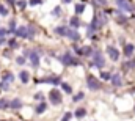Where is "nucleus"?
Listing matches in <instances>:
<instances>
[{
    "mask_svg": "<svg viewBox=\"0 0 135 121\" xmlns=\"http://www.w3.org/2000/svg\"><path fill=\"white\" fill-rule=\"evenodd\" d=\"M61 99H63V96H61V93L58 90H52L49 93V101L52 102V104H55V105H58L60 102H61Z\"/></svg>",
    "mask_w": 135,
    "mask_h": 121,
    "instance_id": "f257e3e1",
    "label": "nucleus"
},
{
    "mask_svg": "<svg viewBox=\"0 0 135 121\" xmlns=\"http://www.w3.org/2000/svg\"><path fill=\"white\" fill-rule=\"evenodd\" d=\"M13 82H14V76H13L11 72H6V74L3 76V80H2V83H0V88L8 90V88H9V83H13Z\"/></svg>",
    "mask_w": 135,
    "mask_h": 121,
    "instance_id": "f03ea898",
    "label": "nucleus"
},
{
    "mask_svg": "<svg viewBox=\"0 0 135 121\" xmlns=\"http://www.w3.org/2000/svg\"><path fill=\"white\" fill-rule=\"evenodd\" d=\"M93 64L98 66V68H102V66L105 64V60H104V57H102V54L99 50H96V52L93 54Z\"/></svg>",
    "mask_w": 135,
    "mask_h": 121,
    "instance_id": "7ed1b4c3",
    "label": "nucleus"
},
{
    "mask_svg": "<svg viewBox=\"0 0 135 121\" xmlns=\"http://www.w3.org/2000/svg\"><path fill=\"white\" fill-rule=\"evenodd\" d=\"M86 83H88V88H90V90H99V88H101L99 80H98L96 77H93V76H88V77H86Z\"/></svg>",
    "mask_w": 135,
    "mask_h": 121,
    "instance_id": "20e7f679",
    "label": "nucleus"
},
{
    "mask_svg": "<svg viewBox=\"0 0 135 121\" xmlns=\"http://www.w3.org/2000/svg\"><path fill=\"white\" fill-rule=\"evenodd\" d=\"M107 54H108V57L113 61H116L119 58V52H118V49L113 47V46H108V47H107Z\"/></svg>",
    "mask_w": 135,
    "mask_h": 121,
    "instance_id": "39448f33",
    "label": "nucleus"
},
{
    "mask_svg": "<svg viewBox=\"0 0 135 121\" xmlns=\"http://www.w3.org/2000/svg\"><path fill=\"white\" fill-rule=\"evenodd\" d=\"M58 60L61 61L63 64H66V66H69V64H77V61L74 60V58H72V57H71L69 54H65V55H61V57H60Z\"/></svg>",
    "mask_w": 135,
    "mask_h": 121,
    "instance_id": "423d86ee",
    "label": "nucleus"
},
{
    "mask_svg": "<svg viewBox=\"0 0 135 121\" xmlns=\"http://www.w3.org/2000/svg\"><path fill=\"white\" fill-rule=\"evenodd\" d=\"M118 6H119L123 11H134V5L129 3L127 0H121V2H118Z\"/></svg>",
    "mask_w": 135,
    "mask_h": 121,
    "instance_id": "0eeeda50",
    "label": "nucleus"
},
{
    "mask_svg": "<svg viewBox=\"0 0 135 121\" xmlns=\"http://www.w3.org/2000/svg\"><path fill=\"white\" fill-rule=\"evenodd\" d=\"M16 35L17 36H21V38H28V27H19V29H16Z\"/></svg>",
    "mask_w": 135,
    "mask_h": 121,
    "instance_id": "6e6552de",
    "label": "nucleus"
},
{
    "mask_svg": "<svg viewBox=\"0 0 135 121\" xmlns=\"http://www.w3.org/2000/svg\"><path fill=\"white\" fill-rule=\"evenodd\" d=\"M112 83L115 85V87H121L123 85V80H121V76L119 74H115V76H112Z\"/></svg>",
    "mask_w": 135,
    "mask_h": 121,
    "instance_id": "1a4fd4ad",
    "label": "nucleus"
},
{
    "mask_svg": "<svg viewBox=\"0 0 135 121\" xmlns=\"http://www.w3.org/2000/svg\"><path fill=\"white\" fill-rule=\"evenodd\" d=\"M9 107H11V109H14V110H17V109H21V107H22V101H21L19 97H16V99H13V101L9 102Z\"/></svg>",
    "mask_w": 135,
    "mask_h": 121,
    "instance_id": "9d476101",
    "label": "nucleus"
},
{
    "mask_svg": "<svg viewBox=\"0 0 135 121\" xmlns=\"http://www.w3.org/2000/svg\"><path fill=\"white\" fill-rule=\"evenodd\" d=\"M68 38L72 39V41H79L80 39V35L77 30H68Z\"/></svg>",
    "mask_w": 135,
    "mask_h": 121,
    "instance_id": "9b49d317",
    "label": "nucleus"
},
{
    "mask_svg": "<svg viewBox=\"0 0 135 121\" xmlns=\"http://www.w3.org/2000/svg\"><path fill=\"white\" fill-rule=\"evenodd\" d=\"M134 50H135L134 44H126V46H124V55H126V57H131V55L134 54Z\"/></svg>",
    "mask_w": 135,
    "mask_h": 121,
    "instance_id": "f8f14e48",
    "label": "nucleus"
},
{
    "mask_svg": "<svg viewBox=\"0 0 135 121\" xmlns=\"http://www.w3.org/2000/svg\"><path fill=\"white\" fill-rule=\"evenodd\" d=\"M30 58H32V64L38 68V64H39V55H38L36 52H32V54H30Z\"/></svg>",
    "mask_w": 135,
    "mask_h": 121,
    "instance_id": "ddd939ff",
    "label": "nucleus"
},
{
    "mask_svg": "<svg viewBox=\"0 0 135 121\" xmlns=\"http://www.w3.org/2000/svg\"><path fill=\"white\" fill-rule=\"evenodd\" d=\"M19 77H21V80H22V83H27V82L30 80V76H28V72H27V71H21V74H19Z\"/></svg>",
    "mask_w": 135,
    "mask_h": 121,
    "instance_id": "4468645a",
    "label": "nucleus"
},
{
    "mask_svg": "<svg viewBox=\"0 0 135 121\" xmlns=\"http://www.w3.org/2000/svg\"><path fill=\"white\" fill-rule=\"evenodd\" d=\"M42 82H49V83H54V85H60V83H61V80H60L58 77H47V79H44Z\"/></svg>",
    "mask_w": 135,
    "mask_h": 121,
    "instance_id": "2eb2a0df",
    "label": "nucleus"
},
{
    "mask_svg": "<svg viewBox=\"0 0 135 121\" xmlns=\"http://www.w3.org/2000/svg\"><path fill=\"white\" fill-rule=\"evenodd\" d=\"M55 33L60 35V36H68V29L66 27H57L55 29Z\"/></svg>",
    "mask_w": 135,
    "mask_h": 121,
    "instance_id": "dca6fc26",
    "label": "nucleus"
},
{
    "mask_svg": "<svg viewBox=\"0 0 135 121\" xmlns=\"http://www.w3.org/2000/svg\"><path fill=\"white\" fill-rule=\"evenodd\" d=\"M77 52H79V54H83V55H90V54H91V47L85 46L82 50H80V49H77Z\"/></svg>",
    "mask_w": 135,
    "mask_h": 121,
    "instance_id": "f3484780",
    "label": "nucleus"
},
{
    "mask_svg": "<svg viewBox=\"0 0 135 121\" xmlns=\"http://www.w3.org/2000/svg\"><path fill=\"white\" fill-rule=\"evenodd\" d=\"M86 115V109H79V110H75V117L77 118H83Z\"/></svg>",
    "mask_w": 135,
    "mask_h": 121,
    "instance_id": "a211bd4d",
    "label": "nucleus"
},
{
    "mask_svg": "<svg viewBox=\"0 0 135 121\" xmlns=\"http://www.w3.org/2000/svg\"><path fill=\"white\" fill-rule=\"evenodd\" d=\"M83 10H85V5H83V3H79V5H75V13H77V14L83 13Z\"/></svg>",
    "mask_w": 135,
    "mask_h": 121,
    "instance_id": "6ab92c4d",
    "label": "nucleus"
},
{
    "mask_svg": "<svg viewBox=\"0 0 135 121\" xmlns=\"http://www.w3.org/2000/svg\"><path fill=\"white\" fill-rule=\"evenodd\" d=\"M71 25H72L74 29H77V27L80 25V21H79V17H72V19H71Z\"/></svg>",
    "mask_w": 135,
    "mask_h": 121,
    "instance_id": "aec40b11",
    "label": "nucleus"
},
{
    "mask_svg": "<svg viewBox=\"0 0 135 121\" xmlns=\"http://www.w3.org/2000/svg\"><path fill=\"white\" fill-rule=\"evenodd\" d=\"M6 107H9V101H6V99H0V109H6Z\"/></svg>",
    "mask_w": 135,
    "mask_h": 121,
    "instance_id": "412c9836",
    "label": "nucleus"
},
{
    "mask_svg": "<svg viewBox=\"0 0 135 121\" xmlns=\"http://www.w3.org/2000/svg\"><path fill=\"white\" fill-rule=\"evenodd\" d=\"M44 110H46V104H44V102H42V104H39V105L36 107V113H42Z\"/></svg>",
    "mask_w": 135,
    "mask_h": 121,
    "instance_id": "4be33fe9",
    "label": "nucleus"
},
{
    "mask_svg": "<svg viewBox=\"0 0 135 121\" xmlns=\"http://www.w3.org/2000/svg\"><path fill=\"white\" fill-rule=\"evenodd\" d=\"M9 33H16V21L9 22Z\"/></svg>",
    "mask_w": 135,
    "mask_h": 121,
    "instance_id": "5701e85b",
    "label": "nucleus"
},
{
    "mask_svg": "<svg viewBox=\"0 0 135 121\" xmlns=\"http://www.w3.org/2000/svg\"><path fill=\"white\" fill-rule=\"evenodd\" d=\"M83 97H85V94H83V93H79V94L72 96V101H82Z\"/></svg>",
    "mask_w": 135,
    "mask_h": 121,
    "instance_id": "b1692460",
    "label": "nucleus"
},
{
    "mask_svg": "<svg viewBox=\"0 0 135 121\" xmlns=\"http://www.w3.org/2000/svg\"><path fill=\"white\" fill-rule=\"evenodd\" d=\"M60 85H61V88H63V90L66 91V93H71V87H69V85H68V83H65V82H61V83H60Z\"/></svg>",
    "mask_w": 135,
    "mask_h": 121,
    "instance_id": "393cba45",
    "label": "nucleus"
},
{
    "mask_svg": "<svg viewBox=\"0 0 135 121\" xmlns=\"http://www.w3.org/2000/svg\"><path fill=\"white\" fill-rule=\"evenodd\" d=\"M16 3H17V6H19L21 10H24V8L27 6V2H25V0H19V2H16Z\"/></svg>",
    "mask_w": 135,
    "mask_h": 121,
    "instance_id": "a878e982",
    "label": "nucleus"
},
{
    "mask_svg": "<svg viewBox=\"0 0 135 121\" xmlns=\"http://www.w3.org/2000/svg\"><path fill=\"white\" fill-rule=\"evenodd\" d=\"M8 46H9L11 49H17V47H19V46H17V43H16L14 39H9V43H8Z\"/></svg>",
    "mask_w": 135,
    "mask_h": 121,
    "instance_id": "bb28decb",
    "label": "nucleus"
},
{
    "mask_svg": "<svg viewBox=\"0 0 135 121\" xmlns=\"http://www.w3.org/2000/svg\"><path fill=\"white\" fill-rule=\"evenodd\" d=\"M0 16H8V10L3 5H0Z\"/></svg>",
    "mask_w": 135,
    "mask_h": 121,
    "instance_id": "cd10ccee",
    "label": "nucleus"
},
{
    "mask_svg": "<svg viewBox=\"0 0 135 121\" xmlns=\"http://www.w3.org/2000/svg\"><path fill=\"white\" fill-rule=\"evenodd\" d=\"M101 77L107 80V79H112V74H110V72H102V74H101Z\"/></svg>",
    "mask_w": 135,
    "mask_h": 121,
    "instance_id": "c85d7f7f",
    "label": "nucleus"
},
{
    "mask_svg": "<svg viewBox=\"0 0 135 121\" xmlns=\"http://www.w3.org/2000/svg\"><path fill=\"white\" fill-rule=\"evenodd\" d=\"M35 33H36V31H35L33 27H28V38H33V36H35Z\"/></svg>",
    "mask_w": 135,
    "mask_h": 121,
    "instance_id": "c756f323",
    "label": "nucleus"
},
{
    "mask_svg": "<svg viewBox=\"0 0 135 121\" xmlns=\"http://www.w3.org/2000/svg\"><path fill=\"white\" fill-rule=\"evenodd\" d=\"M71 117H72L71 113H65V117H63V120H61V121H69V120H71Z\"/></svg>",
    "mask_w": 135,
    "mask_h": 121,
    "instance_id": "7c9ffc66",
    "label": "nucleus"
},
{
    "mask_svg": "<svg viewBox=\"0 0 135 121\" xmlns=\"http://www.w3.org/2000/svg\"><path fill=\"white\" fill-rule=\"evenodd\" d=\"M6 33H9V31H6L5 29H2V27H0V38H3V36H5Z\"/></svg>",
    "mask_w": 135,
    "mask_h": 121,
    "instance_id": "2f4dec72",
    "label": "nucleus"
},
{
    "mask_svg": "<svg viewBox=\"0 0 135 121\" xmlns=\"http://www.w3.org/2000/svg\"><path fill=\"white\" fill-rule=\"evenodd\" d=\"M16 61H17V64H24V63H25V58H24V57H19Z\"/></svg>",
    "mask_w": 135,
    "mask_h": 121,
    "instance_id": "473e14b6",
    "label": "nucleus"
},
{
    "mask_svg": "<svg viewBox=\"0 0 135 121\" xmlns=\"http://www.w3.org/2000/svg\"><path fill=\"white\" fill-rule=\"evenodd\" d=\"M35 99L41 101V99H42V93H36V94H35Z\"/></svg>",
    "mask_w": 135,
    "mask_h": 121,
    "instance_id": "72a5a7b5",
    "label": "nucleus"
},
{
    "mask_svg": "<svg viewBox=\"0 0 135 121\" xmlns=\"http://www.w3.org/2000/svg\"><path fill=\"white\" fill-rule=\"evenodd\" d=\"M41 0H30V5H39Z\"/></svg>",
    "mask_w": 135,
    "mask_h": 121,
    "instance_id": "f704fd0d",
    "label": "nucleus"
},
{
    "mask_svg": "<svg viewBox=\"0 0 135 121\" xmlns=\"http://www.w3.org/2000/svg\"><path fill=\"white\" fill-rule=\"evenodd\" d=\"M61 2H63V3H69V2H71V0H61Z\"/></svg>",
    "mask_w": 135,
    "mask_h": 121,
    "instance_id": "c9c22d12",
    "label": "nucleus"
},
{
    "mask_svg": "<svg viewBox=\"0 0 135 121\" xmlns=\"http://www.w3.org/2000/svg\"><path fill=\"white\" fill-rule=\"evenodd\" d=\"M0 44H3V38H0Z\"/></svg>",
    "mask_w": 135,
    "mask_h": 121,
    "instance_id": "e433bc0d",
    "label": "nucleus"
},
{
    "mask_svg": "<svg viewBox=\"0 0 135 121\" xmlns=\"http://www.w3.org/2000/svg\"><path fill=\"white\" fill-rule=\"evenodd\" d=\"M8 2H11V3H14V2H16V0H8Z\"/></svg>",
    "mask_w": 135,
    "mask_h": 121,
    "instance_id": "4c0bfd02",
    "label": "nucleus"
},
{
    "mask_svg": "<svg viewBox=\"0 0 135 121\" xmlns=\"http://www.w3.org/2000/svg\"><path fill=\"white\" fill-rule=\"evenodd\" d=\"M116 2H121V0H116Z\"/></svg>",
    "mask_w": 135,
    "mask_h": 121,
    "instance_id": "58836bf2",
    "label": "nucleus"
}]
</instances>
